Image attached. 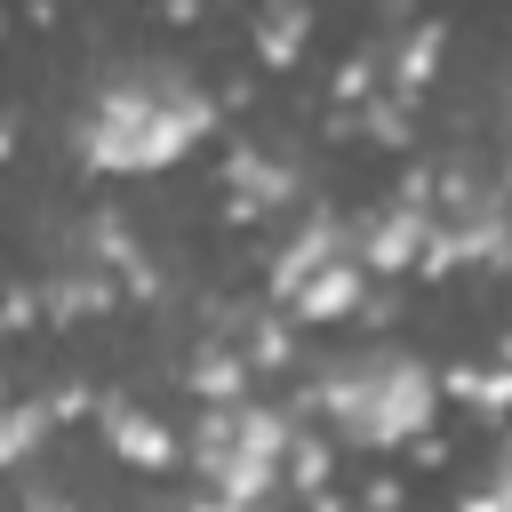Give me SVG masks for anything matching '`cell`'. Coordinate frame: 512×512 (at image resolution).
I'll return each instance as SVG.
<instances>
[{
    "instance_id": "6da1fadb",
    "label": "cell",
    "mask_w": 512,
    "mask_h": 512,
    "mask_svg": "<svg viewBox=\"0 0 512 512\" xmlns=\"http://www.w3.org/2000/svg\"><path fill=\"white\" fill-rule=\"evenodd\" d=\"M208 128H216V104L200 88H184L176 72H136L88 104L80 160L104 176H152V168H176Z\"/></svg>"
},
{
    "instance_id": "7a4b0ae2",
    "label": "cell",
    "mask_w": 512,
    "mask_h": 512,
    "mask_svg": "<svg viewBox=\"0 0 512 512\" xmlns=\"http://www.w3.org/2000/svg\"><path fill=\"white\" fill-rule=\"evenodd\" d=\"M312 400L328 408V424H336L344 440H360V448H400V440H416V432L432 424L440 384H432V368L408 360V352H360V360H336V368L312 384Z\"/></svg>"
},
{
    "instance_id": "3957f363",
    "label": "cell",
    "mask_w": 512,
    "mask_h": 512,
    "mask_svg": "<svg viewBox=\"0 0 512 512\" xmlns=\"http://www.w3.org/2000/svg\"><path fill=\"white\" fill-rule=\"evenodd\" d=\"M288 416L280 408H256V400H224L200 432H192V464H200V480L216 488V496H232V504H264L272 496V480L288 472Z\"/></svg>"
},
{
    "instance_id": "277c9868",
    "label": "cell",
    "mask_w": 512,
    "mask_h": 512,
    "mask_svg": "<svg viewBox=\"0 0 512 512\" xmlns=\"http://www.w3.org/2000/svg\"><path fill=\"white\" fill-rule=\"evenodd\" d=\"M424 248H432V216H424V192H400L392 208H376V216L360 224V264H376V272L424 264Z\"/></svg>"
},
{
    "instance_id": "5b68a950",
    "label": "cell",
    "mask_w": 512,
    "mask_h": 512,
    "mask_svg": "<svg viewBox=\"0 0 512 512\" xmlns=\"http://www.w3.org/2000/svg\"><path fill=\"white\" fill-rule=\"evenodd\" d=\"M336 256H360V248H344L336 216H312V224H304V232L280 248V264H272V288H280V296H296V288H304L312 272H328Z\"/></svg>"
},
{
    "instance_id": "8992f818",
    "label": "cell",
    "mask_w": 512,
    "mask_h": 512,
    "mask_svg": "<svg viewBox=\"0 0 512 512\" xmlns=\"http://www.w3.org/2000/svg\"><path fill=\"white\" fill-rule=\"evenodd\" d=\"M104 416V440H112V456H128V464H144V472H160L168 456H176V440L144 416V408H128V400H104L96 408Z\"/></svg>"
},
{
    "instance_id": "52a82bcc",
    "label": "cell",
    "mask_w": 512,
    "mask_h": 512,
    "mask_svg": "<svg viewBox=\"0 0 512 512\" xmlns=\"http://www.w3.org/2000/svg\"><path fill=\"white\" fill-rule=\"evenodd\" d=\"M288 304H296V320H344V312H360V256H336V264L312 272Z\"/></svg>"
},
{
    "instance_id": "ba28073f",
    "label": "cell",
    "mask_w": 512,
    "mask_h": 512,
    "mask_svg": "<svg viewBox=\"0 0 512 512\" xmlns=\"http://www.w3.org/2000/svg\"><path fill=\"white\" fill-rule=\"evenodd\" d=\"M280 200H288V168L240 152L232 160V216H256V208H280Z\"/></svg>"
},
{
    "instance_id": "9c48e42d",
    "label": "cell",
    "mask_w": 512,
    "mask_h": 512,
    "mask_svg": "<svg viewBox=\"0 0 512 512\" xmlns=\"http://www.w3.org/2000/svg\"><path fill=\"white\" fill-rule=\"evenodd\" d=\"M304 8L296 0H272L264 8V24H256V48H264V64H296V48H304Z\"/></svg>"
},
{
    "instance_id": "30bf717a",
    "label": "cell",
    "mask_w": 512,
    "mask_h": 512,
    "mask_svg": "<svg viewBox=\"0 0 512 512\" xmlns=\"http://www.w3.org/2000/svg\"><path fill=\"white\" fill-rule=\"evenodd\" d=\"M240 384H248V352H200L192 360V392L200 400L224 408V400H240Z\"/></svg>"
},
{
    "instance_id": "8fae6325",
    "label": "cell",
    "mask_w": 512,
    "mask_h": 512,
    "mask_svg": "<svg viewBox=\"0 0 512 512\" xmlns=\"http://www.w3.org/2000/svg\"><path fill=\"white\" fill-rule=\"evenodd\" d=\"M48 424H64V408H56V400H16V408H8V440H0V456H8V464H24V456L40 448V432H48Z\"/></svg>"
},
{
    "instance_id": "7c38bea8",
    "label": "cell",
    "mask_w": 512,
    "mask_h": 512,
    "mask_svg": "<svg viewBox=\"0 0 512 512\" xmlns=\"http://www.w3.org/2000/svg\"><path fill=\"white\" fill-rule=\"evenodd\" d=\"M448 392H456V400H472L480 416H504V408H512V368H456V376H448Z\"/></svg>"
},
{
    "instance_id": "4fadbf2b",
    "label": "cell",
    "mask_w": 512,
    "mask_h": 512,
    "mask_svg": "<svg viewBox=\"0 0 512 512\" xmlns=\"http://www.w3.org/2000/svg\"><path fill=\"white\" fill-rule=\"evenodd\" d=\"M432 48H440V32H416V40L400 48V64H392V80H400V88H424V72H432Z\"/></svg>"
},
{
    "instance_id": "5bb4252c",
    "label": "cell",
    "mask_w": 512,
    "mask_h": 512,
    "mask_svg": "<svg viewBox=\"0 0 512 512\" xmlns=\"http://www.w3.org/2000/svg\"><path fill=\"white\" fill-rule=\"evenodd\" d=\"M288 472H296V488H320V480H328V448H320V440H296V448H288Z\"/></svg>"
},
{
    "instance_id": "9a60e30c",
    "label": "cell",
    "mask_w": 512,
    "mask_h": 512,
    "mask_svg": "<svg viewBox=\"0 0 512 512\" xmlns=\"http://www.w3.org/2000/svg\"><path fill=\"white\" fill-rule=\"evenodd\" d=\"M24 512H72V504H64V496H48V488H32V496H24Z\"/></svg>"
}]
</instances>
